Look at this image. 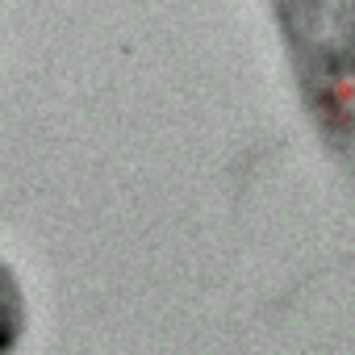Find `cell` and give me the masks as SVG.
Masks as SVG:
<instances>
[{
  "instance_id": "obj_1",
  "label": "cell",
  "mask_w": 355,
  "mask_h": 355,
  "mask_svg": "<svg viewBox=\"0 0 355 355\" xmlns=\"http://www.w3.org/2000/svg\"><path fill=\"white\" fill-rule=\"evenodd\" d=\"M297 88L326 142L355 167V0H272Z\"/></svg>"
},
{
  "instance_id": "obj_2",
  "label": "cell",
  "mask_w": 355,
  "mask_h": 355,
  "mask_svg": "<svg viewBox=\"0 0 355 355\" xmlns=\"http://www.w3.org/2000/svg\"><path fill=\"white\" fill-rule=\"evenodd\" d=\"M26 334V293L9 263H0V355H9Z\"/></svg>"
}]
</instances>
